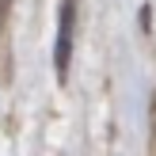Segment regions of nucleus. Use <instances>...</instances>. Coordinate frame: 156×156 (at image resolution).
Returning a JSON list of instances; mask_svg holds the SVG:
<instances>
[{
    "label": "nucleus",
    "instance_id": "nucleus-1",
    "mask_svg": "<svg viewBox=\"0 0 156 156\" xmlns=\"http://www.w3.org/2000/svg\"><path fill=\"white\" fill-rule=\"evenodd\" d=\"M73 19H76L73 0H61L57 42H53V69H57V76H61V80H65V73H69V57H73Z\"/></svg>",
    "mask_w": 156,
    "mask_h": 156
}]
</instances>
